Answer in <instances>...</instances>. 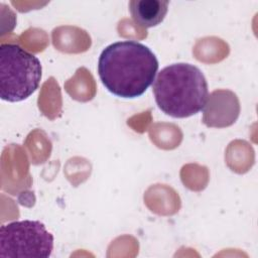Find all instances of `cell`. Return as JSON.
Segmentation results:
<instances>
[{
    "label": "cell",
    "mask_w": 258,
    "mask_h": 258,
    "mask_svg": "<svg viewBox=\"0 0 258 258\" xmlns=\"http://www.w3.org/2000/svg\"><path fill=\"white\" fill-rule=\"evenodd\" d=\"M158 60L153 51L135 40L117 41L106 46L98 60L102 84L113 95L134 99L155 81Z\"/></svg>",
    "instance_id": "1"
},
{
    "label": "cell",
    "mask_w": 258,
    "mask_h": 258,
    "mask_svg": "<svg viewBox=\"0 0 258 258\" xmlns=\"http://www.w3.org/2000/svg\"><path fill=\"white\" fill-rule=\"evenodd\" d=\"M42 77L40 60L14 43L0 45V97L15 103L30 97Z\"/></svg>",
    "instance_id": "3"
},
{
    "label": "cell",
    "mask_w": 258,
    "mask_h": 258,
    "mask_svg": "<svg viewBox=\"0 0 258 258\" xmlns=\"http://www.w3.org/2000/svg\"><path fill=\"white\" fill-rule=\"evenodd\" d=\"M168 4L167 0H132L129 2V11L136 24L150 28L163 21Z\"/></svg>",
    "instance_id": "5"
},
{
    "label": "cell",
    "mask_w": 258,
    "mask_h": 258,
    "mask_svg": "<svg viewBox=\"0 0 258 258\" xmlns=\"http://www.w3.org/2000/svg\"><path fill=\"white\" fill-rule=\"evenodd\" d=\"M53 250V236L39 221H15L0 228V257L47 258Z\"/></svg>",
    "instance_id": "4"
},
{
    "label": "cell",
    "mask_w": 258,
    "mask_h": 258,
    "mask_svg": "<svg viewBox=\"0 0 258 258\" xmlns=\"http://www.w3.org/2000/svg\"><path fill=\"white\" fill-rule=\"evenodd\" d=\"M158 108L173 118L194 116L207 105L209 90L202 71L190 63L177 62L163 68L153 84Z\"/></svg>",
    "instance_id": "2"
}]
</instances>
